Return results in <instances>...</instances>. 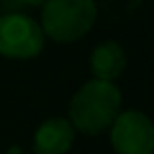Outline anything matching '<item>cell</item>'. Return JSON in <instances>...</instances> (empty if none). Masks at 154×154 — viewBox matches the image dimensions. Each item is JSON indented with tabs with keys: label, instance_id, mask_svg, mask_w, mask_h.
Segmentation results:
<instances>
[{
	"label": "cell",
	"instance_id": "1",
	"mask_svg": "<svg viewBox=\"0 0 154 154\" xmlns=\"http://www.w3.org/2000/svg\"><path fill=\"white\" fill-rule=\"evenodd\" d=\"M122 110V93L114 80L91 78L72 95L68 120L85 135H99L110 129Z\"/></svg>",
	"mask_w": 154,
	"mask_h": 154
},
{
	"label": "cell",
	"instance_id": "2",
	"mask_svg": "<svg viewBox=\"0 0 154 154\" xmlns=\"http://www.w3.org/2000/svg\"><path fill=\"white\" fill-rule=\"evenodd\" d=\"M97 19L95 0H45L40 28L45 38L59 45L76 42L87 36Z\"/></svg>",
	"mask_w": 154,
	"mask_h": 154
},
{
	"label": "cell",
	"instance_id": "3",
	"mask_svg": "<svg viewBox=\"0 0 154 154\" xmlns=\"http://www.w3.org/2000/svg\"><path fill=\"white\" fill-rule=\"evenodd\" d=\"M45 49V32L36 19L19 11L0 15V55L15 61L34 59Z\"/></svg>",
	"mask_w": 154,
	"mask_h": 154
},
{
	"label": "cell",
	"instance_id": "4",
	"mask_svg": "<svg viewBox=\"0 0 154 154\" xmlns=\"http://www.w3.org/2000/svg\"><path fill=\"white\" fill-rule=\"evenodd\" d=\"M116 154H154V120L139 110H120L110 125Z\"/></svg>",
	"mask_w": 154,
	"mask_h": 154
},
{
	"label": "cell",
	"instance_id": "5",
	"mask_svg": "<svg viewBox=\"0 0 154 154\" xmlns=\"http://www.w3.org/2000/svg\"><path fill=\"white\" fill-rule=\"evenodd\" d=\"M76 129L63 116H51L38 125L32 137L34 154H68L74 146Z\"/></svg>",
	"mask_w": 154,
	"mask_h": 154
},
{
	"label": "cell",
	"instance_id": "6",
	"mask_svg": "<svg viewBox=\"0 0 154 154\" xmlns=\"http://www.w3.org/2000/svg\"><path fill=\"white\" fill-rule=\"evenodd\" d=\"M89 66L93 72V78H101V80H116L122 76L125 68H127V55L125 49L114 42V40H106L99 42L91 57H89Z\"/></svg>",
	"mask_w": 154,
	"mask_h": 154
},
{
	"label": "cell",
	"instance_id": "7",
	"mask_svg": "<svg viewBox=\"0 0 154 154\" xmlns=\"http://www.w3.org/2000/svg\"><path fill=\"white\" fill-rule=\"evenodd\" d=\"M11 9H32V7H40L45 0H2Z\"/></svg>",
	"mask_w": 154,
	"mask_h": 154
}]
</instances>
